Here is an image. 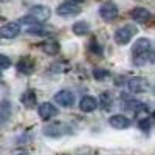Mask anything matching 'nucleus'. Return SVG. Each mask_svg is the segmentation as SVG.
<instances>
[{"mask_svg": "<svg viewBox=\"0 0 155 155\" xmlns=\"http://www.w3.org/2000/svg\"><path fill=\"white\" fill-rule=\"evenodd\" d=\"M54 102H58L62 107H71L74 104V95L70 90H61L54 95Z\"/></svg>", "mask_w": 155, "mask_h": 155, "instance_id": "8", "label": "nucleus"}, {"mask_svg": "<svg viewBox=\"0 0 155 155\" xmlns=\"http://www.w3.org/2000/svg\"><path fill=\"white\" fill-rule=\"evenodd\" d=\"M109 123H110L112 127L118 129V130H123V129H127L129 126H130V120H129L127 116H124V115H113V116H110Z\"/></svg>", "mask_w": 155, "mask_h": 155, "instance_id": "12", "label": "nucleus"}, {"mask_svg": "<svg viewBox=\"0 0 155 155\" xmlns=\"http://www.w3.org/2000/svg\"><path fill=\"white\" fill-rule=\"evenodd\" d=\"M112 106V95L110 93H102L101 95V107L104 110H109Z\"/></svg>", "mask_w": 155, "mask_h": 155, "instance_id": "21", "label": "nucleus"}, {"mask_svg": "<svg viewBox=\"0 0 155 155\" xmlns=\"http://www.w3.org/2000/svg\"><path fill=\"white\" fill-rule=\"evenodd\" d=\"M17 155H28V153H17Z\"/></svg>", "mask_w": 155, "mask_h": 155, "instance_id": "27", "label": "nucleus"}, {"mask_svg": "<svg viewBox=\"0 0 155 155\" xmlns=\"http://www.w3.org/2000/svg\"><path fill=\"white\" fill-rule=\"evenodd\" d=\"M58 113H59V110L51 104V102H42V104L39 106V116H41L42 120H51Z\"/></svg>", "mask_w": 155, "mask_h": 155, "instance_id": "10", "label": "nucleus"}, {"mask_svg": "<svg viewBox=\"0 0 155 155\" xmlns=\"http://www.w3.org/2000/svg\"><path fill=\"white\" fill-rule=\"evenodd\" d=\"M138 33V28L134 27V25H124V27L118 28L115 31L113 34V39H115V42L116 44H120V45H126L132 41V37Z\"/></svg>", "mask_w": 155, "mask_h": 155, "instance_id": "2", "label": "nucleus"}, {"mask_svg": "<svg viewBox=\"0 0 155 155\" xmlns=\"http://www.w3.org/2000/svg\"><path fill=\"white\" fill-rule=\"evenodd\" d=\"M153 95H155V85H153Z\"/></svg>", "mask_w": 155, "mask_h": 155, "instance_id": "28", "label": "nucleus"}, {"mask_svg": "<svg viewBox=\"0 0 155 155\" xmlns=\"http://www.w3.org/2000/svg\"><path fill=\"white\" fill-rule=\"evenodd\" d=\"M88 48H90V51H93V53H96V54H101V53H102V48H101L99 45H96L95 42H93L92 45H90Z\"/></svg>", "mask_w": 155, "mask_h": 155, "instance_id": "24", "label": "nucleus"}, {"mask_svg": "<svg viewBox=\"0 0 155 155\" xmlns=\"http://www.w3.org/2000/svg\"><path fill=\"white\" fill-rule=\"evenodd\" d=\"M153 116H155V110H153Z\"/></svg>", "mask_w": 155, "mask_h": 155, "instance_id": "30", "label": "nucleus"}, {"mask_svg": "<svg viewBox=\"0 0 155 155\" xmlns=\"http://www.w3.org/2000/svg\"><path fill=\"white\" fill-rule=\"evenodd\" d=\"M11 67V59L5 54H0V68H9Z\"/></svg>", "mask_w": 155, "mask_h": 155, "instance_id": "23", "label": "nucleus"}, {"mask_svg": "<svg viewBox=\"0 0 155 155\" xmlns=\"http://www.w3.org/2000/svg\"><path fill=\"white\" fill-rule=\"evenodd\" d=\"M93 78L96 81H104L109 78V71L106 68H95L93 70Z\"/></svg>", "mask_w": 155, "mask_h": 155, "instance_id": "20", "label": "nucleus"}, {"mask_svg": "<svg viewBox=\"0 0 155 155\" xmlns=\"http://www.w3.org/2000/svg\"><path fill=\"white\" fill-rule=\"evenodd\" d=\"M150 41L146 37H140L138 41L134 44L132 47V59H134V64L137 67H141L144 65L146 61H149V56H150Z\"/></svg>", "mask_w": 155, "mask_h": 155, "instance_id": "1", "label": "nucleus"}, {"mask_svg": "<svg viewBox=\"0 0 155 155\" xmlns=\"http://www.w3.org/2000/svg\"><path fill=\"white\" fill-rule=\"evenodd\" d=\"M127 110H134V112H140V110H146V106L140 101H127V104L124 106Z\"/></svg>", "mask_w": 155, "mask_h": 155, "instance_id": "19", "label": "nucleus"}, {"mask_svg": "<svg viewBox=\"0 0 155 155\" xmlns=\"http://www.w3.org/2000/svg\"><path fill=\"white\" fill-rule=\"evenodd\" d=\"M17 70L25 73V74H28L34 70V62L30 59V58H22L19 62H17Z\"/></svg>", "mask_w": 155, "mask_h": 155, "instance_id": "14", "label": "nucleus"}, {"mask_svg": "<svg viewBox=\"0 0 155 155\" xmlns=\"http://www.w3.org/2000/svg\"><path fill=\"white\" fill-rule=\"evenodd\" d=\"M56 12H58L59 16H62V17H71V16L79 14V12H81V6L68 0V2H65V3H61L58 6Z\"/></svg>", "mask_w": 155, "mask_h": 155, "instance_id": "5", "label": "nucleus"}, {"mask_svg": "<svg viewBox=\"0 0 155 155\" xmlns=\"http://www.w3.org/2000/svg\"><path fill=\"white\" fill-rule=\"evenodd\" d=\"M0 78H2V71H0Z\"/></svg>", "mask_w": 155, "mask_h": 155, "instance_id": "29", "label": "nucleus"}, {"mask_svg": "<svg viewBox=\"0 0 155 155\" xmlns=\"http://www.w3.org/2000/svg\"><path fill=\"white\" fill-rule=\"evenodd\" d=\"M150 124H152V120H150V118H143V120L138 121V127L143 129L144 132H147L149 129H150Z\"/></svg>", "mask_w": 155, "mask_h": 155, "instance_id": "22", "label": "nucleus"}, {"mask_svg": "<svg viewBox=\"0 0 155 155\" xmlns=\"http://www.w3.org/2000/svg\"><path fill=\"white\" fill-rule=\"evenodd\" d=\"M9 116H11V104L8 101H2L0 102V124L6 123Z\"/></svg>", "mask_w": 155, "mask_h": 155, "instance_id": "17", "label": "nucleus"}, {"mask_svg": "<svg viewBox=\"0 0 155 155\" xmlns=\"http://www.w3.org/2000/svg\"><path fill=\"white\" fill-rule=\"evenodd\" d=\"M22 102H23V106H25V107L33 109V107L36 106V102H37L36 93L33 92V90H28V92H25V93L22 95Z\"/></svg>", "mask_w": 155, "mask_h": 155, "instance_id": "18", "label": "nucleus"}, {"mask_svg": "<svg viewBox=\"0 0 155 155\" xmlns=\"http://www.w3.org/2000/svg\"><path fill=\"white\" fill-rule=\"evenodd\" d=\"M20 34V25L17 22H8L0 28V36L5 39H14Z\"/></svg>", "mask_w": 155, "mask_h": 155, "instance_id": "6", "label": "nucleus"}, {"mask_svg": "<svg viewBox=\"0 0 155 155\" xmlns=\"http://www.w3.org/2000/svg\"><path fill=\"white\" fill-rule=\"evenodd\" d=\"M149 62L155 64V51H153V53H150V56H149Z\"/></svg>", "mask_w": 155, "mask_h": 155, "instance_id": "25", "label": "nucleus"}, {"mask_svg": "<svg viewBox=\"0 0 155 155\" xmlns=\"http://www.w3.org/2000/svg\"><path fill=\"white\" fill-rule=\"evenodd\" d=\"M99 16H101V19L112 22L118 17V8H116V5L112 3V2H106L99 6Z\"/></svg>", "mask_w": 155, "mask_h": 155, "instance_id": "4", "label": "nucleus"}, {"mask_svg": "<svg viewBox=\"0 0 155 155\" xmlns=\"http://www.w3.org/2000/svg\"><path fill=\"white\" fill-rule=\"evenodd\" d=\"M59 50H61V45L56 42V41H47L42 44V51L47 54H58L59 53Z\"/></svg>", "mask_w": 155, "mask_h": 155, "instance_id": "16", "label": "nucleus"}, {"mask_svg": "<svg viewBox=\"0 0 155 155\" xmlns=\"http://www.w3.org/2000/svg\"><path fill=\"white\" fill-rule=\"evenodd\" d=\"M130 17L132 20H135L137 23H146L150 20L152 14H150V11L146 9V8H141V6H137L130 11Z\"/></svg>", "mask_w": 155, "mask_h": 155, "instance_id": "9", "label": "nucleus"}, {"mask_svg": "<svg viewBox=\"0 0 155 155\" xmlns=\"http://www.w3.org/2000/svg\"><path fill=\"white\" fill-rule=\"evenodd\" d=\"M127 88L132 93H144L149 90V81L146 78H132L127 81Z\"/></svg>", "mask_w": 155, "mask_h": 155, "instance_id": "3", "label": "nucleus"}, {"mask_svg": "<svg viewBox=\"0 0 155 155\" xmlns=\"http://www.w3.org/2000/svg\"><path fill=\"white\" fill-rule=\"evenodd\" d=\"M44 134L48 137H59L62 134H65V129H64L62 124L56 123V124H50V126L44 127Z\"/></svg>", "mask_w": 155, "mask_h": 155, "instance_id": "13", "label": "nucleus"}, {"mask_svg": "<svg viewBox=\"0 0 155 155\" xmlns=\"http://www.w3.org/2000/svg\"><path fill=\"white\" fill-rule=\"evenodd\" d=\"M96 107H98V99H96L95 96L85 95V96H82L81 101H79V109H81L82 112H85V113H90V112L96 110Z\"/></svg>", "mask_w": 155, "mask_h": 155, "instance_id": "11", "label": "nucleus"}, {"mask_svg": "<svg viewBox=\"0 0 155 155\" xmlns=\"http://www.w3.org/2000/svg\"><path fill=\"white\" fill-rule=\"evenodd\" d=\"M70 2H73V3H82L84 0H70Z\"/></svg>", "mask_w": 155, "mask_h": 155, "instance_id": "26", "label": "nucleus"}, {"mask_svg": "<svg viewBox=\"0 0 155 155\" xmlns=\"http://www.w3.org/2000/svg\"><path fill=\"white\" fill-rule=\"evenodd\" d=\"M88 31H90V25L85 20H78L73 25V33L76 36H85V34H88Z\"/></svg>", "mask_w": 155, "mask_h": 155, "instance_id": "15", "label": "nucleus"}, {"mask_svg": "<svg viewBox=\"0 0 155 155\" xmlns=\"http://www.w3.org/2000/svg\"><path fill=\"white\" fill-rule=\"evenodd\" d=\"M30 14H31L39 23H41V22H45V20L50 19L51 9H50L48 6H45V5H36V6H33V8L30 9Z\"/></svg>", "mask_w": 155, "mask_h": 155, "instance_id": "7", "label": "nucleus"}]
</instances>
